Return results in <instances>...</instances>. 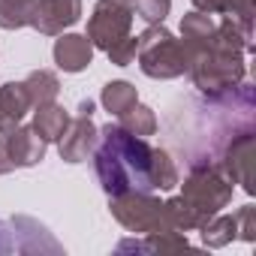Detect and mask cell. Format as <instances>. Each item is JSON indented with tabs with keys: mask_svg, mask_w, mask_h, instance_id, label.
Masks as SVG:
<instances>
[{
	"mask_svg": "<svg viewBox=\"0 0 256 256\" xmlns=\"http://www.w3.org/2000/svg\"><path fill=\"white\" fill-rule=\"evenodd\" d=\"M235 220H238V238L253 244L256 241V205H244L235 211Z\"/></svg>",
	"mask_w": 256,
	"mask_h": 256,
	"instance_id": "25",
	"label": "cell"
},
{
	"mask_svg": "<svg viewBox=\"0 0 256 256\" xmlns=\"http://www.w3.org/2000/svg\"><path fill=\"white\" fill-rule=\"evenodd\" d=\"M82 18V0H36L30 24L42 36H60Z\"/></svg>",
	"mask_w": 256,
	"mask_h": 256,
	"instance_id": "10",
	"label": "cell"
},
{
	"mask_svg": "<svg viewBox=\"0 0 256 256\" xmlns=\"http://www.w3.org/2000/svg\"><path fill=\"white\" fill-rule=\"evenodd\" d=\"M36 0H0V28L4 30H22L30 24Z\"/></svg>",
	"mask_w": 256,
	"mask_h": 256,
	"instance_id": "22",
	"label": "cell"
},
{
	"mask_svg": "<svg viewBox=\"0 0 256 256\" xmlns=\"http://www.w3.org/2000/svg\"><path fill=\"white\" fill-rule=\"evenodd\" d=\"M118 124L124 126L126 133H133V136H142V139H148V136H154L157 133V114H154V108L151 106H142V102H136L130 112H124L120 118H118Z\"/></svg>",
	"mask_w": 256,
	"mask_h": 256,
	"instance_id": "21",
	"label": "cell"
},
{
	"mask_svg": "<svg viewBox=\"0 0 256 256\" xmlns=\"http://www.w3.org/2000/svg\"><path fill=\"white\" fill-rule=\"evenodd\" d=\"M151 184H154V193H166V190H175L181 184V175H178V166L172 160V154L166 148H154L151 151Z\"/></svg>",
	"mask_w": 256,
	"mask_h": 256,
	"instance_id": "20",
	"label": "cell"
},
{
	"mask_svg": "<svg viewBox=\"0 0 256 256\" xmlns=\"http://www.w3.org/2000/svg\"><path fill=\"white\" fill-rule=\"evenodd\" d=\"M70 120H72V114L54 100V102H46V106H36L34 108V130L40 133V139L42 142H60V136L66 133V126H70Z\"/></svg>",
	"mask_w": 256,
	"mask_h": 256,
	"instance_id": "15",
	"label": "cell"
},
{
	"mask_svg": "<svg viewBox=\"0 0 256 256\" xmlns=\"http://www.w3.org/2000/svg\"><path fill=\"white\" fill-rule=\"evenodd\" d=\"M12 226V238H16V250L22 253H64V247L54 241V235L34 217L28 214H16L10 220Z\"/></svg>",
	"mask_w": 256,
	"mask_h": 256,
	"instance_id": "11",
	"label": "cell"
},
{
	"mask_svg": "<svg viewBox=\"0 0 256 256\" xmlns=\"http://www.w3.org/2000/svg\"><path fill=\"white\" fill-rule=\"evenodd\" d=\"M250 34H253V0H232V12Z\"/></svg>",
	"mask_w": 256,
	"mask_h": 256,
	"instance_id": "27",
	"label": "cell"
},
{
	"mask_svg": "<svg viewBox=\"0 0 256 256\" xmlns=\"http://www.w3.org/2000/svg\"><path fill=\"white\" fill-rule=\"evenodd\" d=\"M126 4H130V0H126Z\"/></svg>",
	"mask_w": 256,
	"mask_h": 256,
	"instance_id": "29",
	"label": "cell"
},
{
	"mask_svg": "<svg viewBox=\"0 0 256 256\" xmlns=\"http://www.w3.org/2000/svg\"><path fill=\"white\" fill-rule=\"evenodd\" d=\"M253 160H256V133L253 126H244L241 133H235L223 151H220V160H214L220 166V172L232 181V184H241L244 193H256V178H253Z\"/></svg>",
	"mask_w": 256,
	"mask_h": 256,
	"instance_id": "8",
	"label": "cell"
},
{
	"mask_svg": "<svg viewBox=\"0 0 256 256\" xmlns=\"http://www.w3.org/2000/svg\"><path fill=\"white\" fill-rule=\"evenodd\" d=\"M54 64L64 72H84L94 64V46L84 34H60V40H54Z\"/></svg>",
	"mask_w": 256,
	"mask_h": 256,
	"instance_id": "12",
	"label": "cell"
},
{
	"mask_svg": "<svg viewBox=\"0 0 256 256\" xmlns=\"http://www.w3.org/2000/svg\"><path fill=\"white\" fill-rule=\"evenodd\" d=\"M133 30V6L126 0H96V6L88 18V40L94 48L108 52Z\"/></svg>",
	"mask_w": 256,
	"mask_h": 256,
	"instance_id": "6",
	"label": "cell"
},
{
	"mask_svg": "<svg viewBox=\"0 0 256 256\" xmlns=\"http://www.w3.org/2000/svg\"><path fill=\"white\" fill-rule=\"evenodd\" d=\"M199 232H202V244L205 247L220 250V247H226V244H232L238 238V220H235V214H223L220 211L208 223H202Z\"/></svg>",
	"mask_w": 256,
	"mask_h": 256,
	"instance_id": "18",
	"label": "cell"
},
{
	"mask_svg": "<svg viewBox=\"0 0 256 256\" xmlns=\"http://www.w3.org/2000/svg\"><path fill=\"white\" fill-rule=\"evenodd\" d=\"M190 4L199 12H205V16H226V12H232V0H190Z\"/></svg>",
	"mask_w": 256,
	"mask_h": 256,
	"instance_id": "26",
	"label": "cell"
},
{
	"mask_svg": "<svg viewBox=\"0 0 256 256\" xmlns=\"http://www.w3.org/2000/svg\"><path fill=\"white\" fill-rule=\"evenodd\" d=\"M16 250V238H12V226L0 220V253H12Z\"/></svg>",
	"mask_w": 256,
	"mask_h": 256,
	"instance_id": "28",
	"label": "cell"
},
{
	"mask_svg": "<svg viewBox=\"0 0 256 256\" xmlns=\"http://www.w3.org/2000/svg\"><path fill=\"white\" fill-rule=\"evenodd\" d=\"M151 145L142 136L126 133L120 124H106L100 126V139L90 154L94 172L106 196H120V193H154L151 184Z\"/></svg>",
	"mask_w": 256,
	"mask_h": 256,
	"instance_id": "1",
	"label": "cell"
},
{
	"mask_svg": "<svg viewBox=\"0 0 256 256\" xmlns=\"http://www.w3.org/2000/svg\"><path fill=\"white\" fill-rule=\"evenodd\" d=\"M100 102H102V108H106L108 114L120 118L124 112H130V108L139 102V90H136V84H130V82L114 78V82H108V84L102 88Z\"/></svg>",
	"mask_w": 256,
	"mask_h": 256,
	"instance_id": "17",
	"label": "cell"
},
{
	"mask_svg": "<svg viewBox=\"0 0 256 256\" xmlns=\"http://www.w3.org/2000/svg\"><path fill=\"white\" fill-rule=\"evenodd\" d=\"M108 211L112 217L136 235H148V232H169L172 223L166 217V205L154 196V193H120V196H108Z\"/></svg>",
	"mask_w": 256,
	"mask_h": 256,
	"instance_id": "5",
	"label": "cell"
},
{
	"mask_svg": "<svg viewBox=\"0 0 256 256\" xmlns=\"http://www.w3.org/2000/svg\"><path fill=\"white\" fill-rule=\"evenodd\" d=\"M187 76H190L193 88L202 96H208V102H211V100L226 96L229 90H235L247 78V64H244L241 52H232V48L211 42L208 48H202L199 54L190 58Z\"/></svg>",
	"mask_w": 256,
	"mask_h": 256,
	"instance_id": "3",
	"label": "cell"
},
{
	"mask_svg": "<svg viewBox=\"0 0 256 256\" xmlns=\"http://www.w3.org/2000/svg\"><path fill=\"white\" fill-rule=\"evenodd\" d=\"M30 108L34 106H30L24 82H6L4 88H0V133L18 126Z\"/></svg>",
	"mask_w": 256,
	"mask_h": 256,
	"instance_id": "14",
	"label": "cell"
},
{
	"mask_svg": "<svg viewBox=\"0 0 256 256\" xmlns=\"http://www.w3.org/2000/svg\"><path fill=\"white\" fill-rule=\"evenodd\" d=\"M136 52H139V36H126L118 46H112L106 54L114 66H130V64H136Z\"/></svg>",
	"mask_w": 256,
	"mask_h": 256,
	"instance_id": "24",
	"label": "cell"
},
{
	"mask_svg": "<svg viewBox=\"0 0 256 256\" xmlns=\"http://www.w3.org/2000/svg\"><path fill=\"white\" fill-rule=\"evenodd\" d=\"M181 187L184 190L178 196L163 202L166 217H169L175 232L199 229L202 223H208L214 214H220L232 202V181L211 160H196Z\"/></svg>",
	"mask_w": 256,
	"mask_h": 256,
	"instance_id": "2",
	"label": "cell"
},
{
	"mask_svg": "<svg viewBox=\"0 0 256 256\" xmlns=\"http://www.w3.org/2000/svg\"><path fill=\"white\" fill-rule=\"evenodd\" d=\"M181 42H184L187 58H193L202 48H208L214 42V22H211V16H205L199 10L187 12L181 18Z\"/></svg>",
	"mask_w": 256,
	"mask_h": 256,
	"instance_id": "16",
	"label": "cell"
},
{
	"mask_svg": "<svg viewBox=\"0 0 256 256\" xmlns=\"http://www.w3.org/2000/svg\"><path fill=\"white\" fill-rule=\"evenodd\" d=\"M94 100H82L78 108H76V118L70 120L66 133L60 136L58 142V151H60V160L64 163H84L94 148H96V139H100V126L94 124Z\"/></svg>",
	"mask_w": 256,
	"mask_h": 256,
	"instance_id": "9",
	"label": "cell"
},
{
	"mask_svg": "<svg viewBox=\"0 0 256 256\" xmlns=\"http://www.w3.org/2000/svg\"><path fill=\"white\" fill-rule=\"evenodd\" d=\"M190 241L184 232H148L145 238H126V241H118V253H172V250H187Z\"/></svg>",
	"mask_w": 256,
	"mask_h": 256,
	"instance_id": "13",
	"label": "cell"
},
{
	"mask_svg": "<svg viewBox=\"0 0 256 256\" xmlns=\"http://www.w3.org/2000/svg\"><path fill=\"white\" fill-rule=\"evenodd\" d=\"M136 60L148 78H160V82L181 78V76H187V66H190L184 42L166 24H148L142 30Z\"/></svg>",
	"mask_w": 256,
	"mask_h": 256,
	"instance_id": "4",
	"label": "cell"
},
{
	"mask_svg": "<svg viewBox=\"0 0 256 256\" xmlns=\"http://www.w3.org/2000/svg\"><path fill=\"white\" fill-rule=\"evenodd\" d=\"M130 4L133 16H139L145 24H163L172 10V0H130Z\"/></svg>",
	"mask_w": 256,
	"mask_h": 256,
	"instance_id": "23",
	"label": "cell"
},
{
	"mask_svg": "<svg viewBox=\"0 0 256 256\" xmlns=\"http://www.w3.org/2000/svg\"><path fill=\"white\" fill-rule=\"evenodd\" d=\"M24 88H28V96H30V106H46V102H54L58 94H60V78L58 72L52 70H34L28 72L24 78Z\"/></svg>",
	"mask_w": 256,
	"mask_h": 256,
	"instance_id": "19",
	"label": "cell"
},
{
	"mask_svg": "<svg viewBox=\"0 0 256 256\" xmlns=\"http://www.w3.org/2000/svg\"><path fill=\"white\" fill-rule=\"evenodd\" d=\"M48 142L40 139L34 126H12V130L0 133V175H10L16 169H30L46 160Z\"/></svg>",
	"mask_w": 256,
	"mask_h": 256,
	"instance_id": "7",
	"label": "cell"
}]
</instances>
